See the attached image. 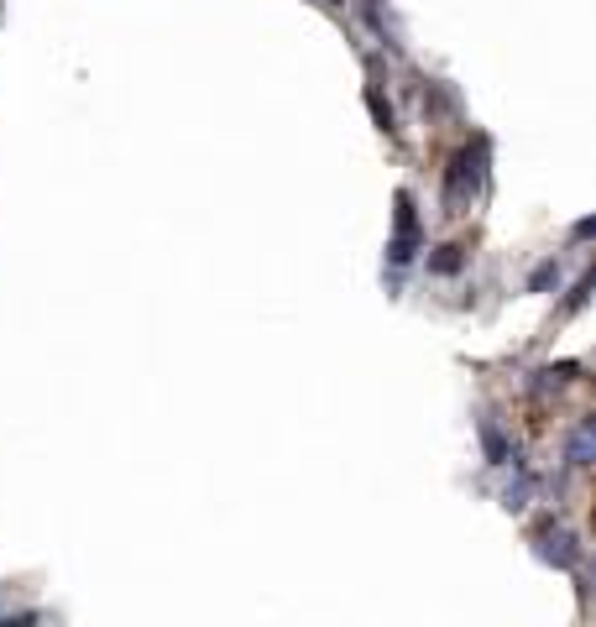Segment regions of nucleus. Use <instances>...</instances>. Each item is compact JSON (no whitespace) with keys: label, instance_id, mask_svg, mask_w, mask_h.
<instances>
[{"label":"nucleus","instance_id":"nucleus-1","mask_svg":"<svg viewBox=\"0 0 596 627\" xmlns=\"http://www.w3.org/2000/svg\"><path fill=\"white\" fill-rule=\"evenodd\" d=\"M481 183H487V142L466 147L461 157L450 162V183H445V209H450V215H461V209L481 194Z\"/></svg>","mask_w":596,"mask_h":627},{"label":"nucleus","instance_id":"nucleus-2","mask_svg":"<svg viewBox=\"0 0 596 627\" xmlns=\"http://www.w3.org/2000/svg\"><path fill=\"white\" fill-rule=\"evenodd\" d=\"M414 251H419V215H414V199L398 194V236L387 241V262L403 267V262H414Z\"/></svg>","mask_w":596,"mask_h":627},{"label":"nucleus","instance_id":"nucleus-3","mask_svg":"<svg viewBox=\"0 0 596 627\" xmlns=\"http://www.w3.org/2000/svg\"><path fill=\"white\" fill-rule=\"evenodd\" d=\"M534 554L544 565H560V570H570L581 560V544H576V533H565V528H544L539 539H534Z\"/></svg>","mask_w":596,"mask_h":627},{"label":"nucleus","instance_id":"nucleus-4","mask_svg":"<svg viewBox=\"0 0 596 627\" xmlns=\"http://www.w3.org/2000/svg\"><path fill=\"white\" fill-rule=\"evenodd\" d=\"M570 466H591V418H581L570 434Z\"/></svg>","mask_w":596,"mask_h":627},{"label":"nucleus","instance_id":"nucleus-5","mask_svg":"<svg viewBox=\"0 0 596 627\" xmlns=\"http://www.w3.org/2000/svg\"><path fill=\"white\" fill-rule=\"evenodd\" d=\"M481 439H487V460H492V466H508V439H502L497 434V424H481Z\"/></svg>","mask_w":596,"mask_h":627},{"label":"nucleus","instance_id":"nucleus-6","mask_svg":"<svg viewBox=\"0 0 596 627\" xmlns=\"http://www.w3.org/2000/svg\"><path fill=\"white\" fill-rule=\"evenodd\" d=\"M429 267H434V272H455V267H461V246H440V251L429 257Z\"/></svg>","mask_w":596,"mask_h":627},{"label":"nucleus","instance_id":"nucleus-7","mask_svg":"<svg viewBox=\"0 0 596 627\" xmlns=\"http://www.w3.org/2000/svg\"><path fill=\"white\" fill-rule=\"evenodd\" d=\"M549 283H560V267H555V262H544V267L529 277V288H534V293H544Z\"/></svg>","mask_w":596,"mask_h":627},{"label":"nucleus","instance_id":"nucleus-8","mask_svg":"<svg viewBox=\"0 0 596 627\" xmlns=\"http://www.w3.org/2000/svg\"><path fill=\"white\" fill-rule=\"evenodd\" d=\"M366 105H372V115H377V121H382V131H393V110H387V105H382V95H366Z\"/></svg>","mask_w":596,"mask_h":627}]
</instances>
